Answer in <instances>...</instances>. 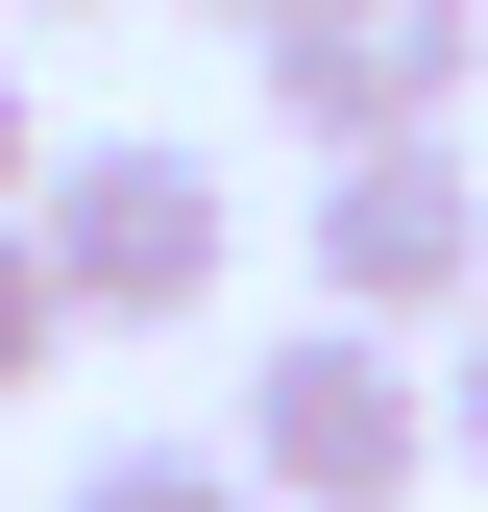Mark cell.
<instances>
[{
  "instance_id": "4",
  "label": "cell",
  "mask_w": 488,
  "mask_h": 512,
  "mask_svg": "<svg viewBox=\"0 0 488 512\" xmlns=\"http://www.w3.org/2000/svg\"><path fill=\"white\" fill-rule=\"evenodd\" d=\"M318 317H366V342L488 317V171L464 147H342L318 171Z\"/></svg>"
},
{
  "instance_id": "8",
  "label": "cell",
  "mask_w": 488,
  "mask_h": 512,
  "mask_svg": "<svg viewBox=\"0 0 488 512\" xmlns=\"http://www.w3.org/2000/svg\"><path fill=\"white\" fill-rule=\"evenodd\" d=\"M440 439H464V464H488V317H464V366H440Z\"/></svg>"
},
{
  "instance_id": "6",
  "label": "cell",
  "mask_w": 488,
  "mask_h": 512,
  "mask_svg": "<svg viewBox=\"0 0 488 512\" xmlns=\"http://www.w3.org/2000/svg\"><path fill=\"white\" fill-rule=\"evenodd\" d=\"M49 342H74V293H49V244L0 220V391H49Z\"/></svg>"
},
{
  "instance_id": "2",
  "label": "cell",
  "mask_w": 488,
  "mask_h": 512,
  "mask_svg": "<svg viewBox=\"0 0 488 512\" xmlns=\"http://www.w3.org/2000/svg\"><path fill=\"white\" fill-rule=\"evenodd\" d=\"M49 293H74V342H171V317H220L244 269V196H220V147H171V122H122V147H49Z\"/></svg>"
},
{
  "instance_id": "10",
  "label": "cell",
  "mask_w": 488,
  "mask_h": 512,
  "mask_svg": "<svg viewBox=\"0 0 488 512\" xmlns=\"http://www.w3.org/2000/svg\"><path fill=\"white\" fill-rule=\"evenodd\" d=\"M74 25H122V0H74Z\"/></svg>"
},
{
  "instance_id": "5",
  "label": "cell",
  "mask_w": 488,
  "mask_h": 512,
  "mask_svg": "<svg viewBox=\"0 0 488 512\" xmlns=\"http://www.w3.org/2000/svg\"><path fill=\"white\" fill-rule=\"evenodd\" d=\"M74 512H269V488H244V439H122L74 464Z\"/></svg>"
},
{
  "instance_id": "7",
  "label": "cell",
  "mask_w": 488,
  "mask_h": 512,
  "mask_svg": "<svg viewBox=\"0 0 488 512\" xmlns=\"http://www.w3.org/2000/svg\"><path fill=\"white\" fill-rule=\"evenodd\" d=\"M49 196V122H25V74H0V220H25Z\"/></svg>"
},
{
  "instance_id": "3",
  "label": "cell",
  "mask_w": 488,
  "mask_h": 512,
  "mask_svg": "<svg viewBox=\"0 0 488 512\" xmlns=\"http://www.w3.org/2000/svg\"><path fill=\"white\" fill-rule=\"evenodd\" d=\"M244 74H269V122H293L318 171H342V147H440L464 74H488V0H293Z\"/></svg>"
},
{
  "instance_id": "1",
  "label": "cell",
  "mask_w": 488,
  "mask_h": 512,
  "mask_svg": "<svg viewBox=\"0 0 488 512\" xmlns=\"http://www.w3.org/2000/svg\"><path fill=\"white\" fill-rule=\"evenodd\" d=\"M220 439H244L269 512H415V488L464 464V439H440V366L366 342V317H318V293L244 342V415H220Z\"/></svg>"
},
{
  "instance_id": "9",
  "label": "cell",
  "mask_w": 488,
  "mask_h": 512,
  "mask_svg": "<svg viewBox=\"0 0 488 512\" xmlns=\"http://www.w3.org/2000/svg\"><path fill=\"white\" fill-rule=\"evenodd\" d=\"M196 25H244V49H269V25H293V0H196Z\"/></svg>"
}]
</instances>
